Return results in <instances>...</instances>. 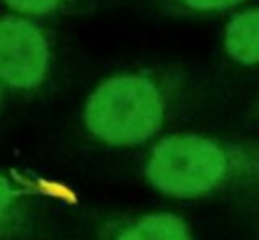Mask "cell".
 <instances>
[{"label":"cell","mask_w":259,"mask_h":240,"mask_svg":"<svg viewBox=\"0 0 259 240\" xmlns=\"http://www.w3.org/2000/svg\"><path fill=\"white\" fill-rule=\"evenodd\" d=\"M225 50L237 63H259V8L243 10L227 22Z\"/></svg>","instance_id":"5"},{"label":"cell","mask_w":259,"mask_h":240,"mask_svg":"<svg viewBox=\"0 0 259 240\" xmlns=\"http://www.w3.org/2000/svg\"><path fill=\"white\" fill-rule=\"evenodd\" d=\"M6 8L16 14L30 16V18H45L55 16L71 8L73 0H0Z\"/></svg>","instance_id":"7"},{"label":"cell","mask_w":259,"mask_h":240,"mask_svg":"<svg viewBox=\"0 0 259 240\" xmlns=\"http://www.w3.org/2000/svg\"><path fill=\"white\" fill-rule=\"evenodd\" d=\"M172 101L170 79L152 69L105 77L83 103V127L107 147H136L158 135Z\"/></svg>","instance_id":"1"},{"label":"cell","mask_w":259,"mask_h":240,"mask_svg":"<svg viewBox=\"0 0 259 240\" xmlns=\"http://www.w3.org/2000/svg\"><path fill=\"white\" fill-rule=\"evenodd\" d=\"M233 151L206 135L172 133L158 139L144 163L148 184L170 198H200L229 182Z\"/></svg>","instance_id":"2"},{"label":"cell","mask_w":259,"mask_h":240,"mask_svg":"<svg viewBox=\"0 0 259 240\" xmlns=\"http://www.w3.org/2000/svg\"><path fill=\"white\" fill-rule=\"evenodd\" d=\"M26 214V190L0 171V236L10 232Z\"/></svg>","instance_id":"6"},{"label":"cell","mask_w":259,"mask_h":240,"mask_svg":"<svg viewBox=\"0 0 259 240\" xmlns=\"http://www.w3.org/2000/svg\"><path fill=\"white\" fill-rule=\"evenodd\" d=\"M0 91H2V85H0Z\"/></svg>","instance_id":"9"},{"label":"cell","mask_w":259,"mask_h":240,"mask_svg":"<svg viewBox=\"0 0 259 240\" xmlns=\"http://www.w3.org/2000/svg\"><path fill=\"white\" fill-rule=\"evenodd\" d=\"M51 40L42 26L22 14L0 16V85L30 93L42 87L51 71Z\"/></svg>","instance_id":"3"},{"label":"cell","mask_w":259,"mask_h":240,"mask_svg":"<svg viewBox=\"0 0 259 240\" xmlns=\"http://www.w3.org/2000/svg\"><path fill=\"white\" fill-rule=\"evenodd\" d=\"M166 2L174 8H178V10L206 14V12H221V10L235 8L243 0H166Z\"/></svg>","instance_id":"8"},{"label":"cell","mask_w":259,"mask_h":240,"mask_svg":"<svg viewBox=\"0 0 259 240\" xmlns=\"http://www.w3.org/2000/svg\"><path fill=\"white\" fill-rule=\"evenodd\" d=\"M101 240H192V234L188 224L172 212H146L111 224Z\"/></svg>","instance_id":"4"}]
</instances>
